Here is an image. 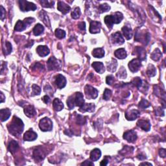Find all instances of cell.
Segmentation results:
<instances>
[{
  "instance_id": "6125c7cd",
  "label": "cell",
  "mask_w": 166,
  "mask_h": 166,
  "mask_svg": "<svg viewBox=\"0 0 166 166\" xmlns=\"http://www.w3.org/2000/svg\"><path fill=\"white\" fill-rule=\"evenodd\" d=\"M141 165H152V164H151V163H147V162H144V163H141V164H140Z\"/></svg>"
},
{
  "instance_id": "ba28073f",
  "label": "cell",
  "mask_w": 166,
  "mask_h": 166,
  "mask_svg": "<svg viewBox=\"0 0 166 166\" xmlns=\"http://www.w3.org/2000/svg\"><path fill=\"white\" fill-rule=\"evenodd\" d=\"M47 68L49 70H55L58 69L60 66V61L57 60L54 57H50L48 61L47 62Z\"/></svg>"
},
{
  "instance_id": "681fc988",
  "label": "cell",
  "mask_w": 166,
  "mask_h": 166,
  "mask_svg": "<svg viewBox=\"0 0 166 166\" xmlns=\"http://www.w3.org/2000/svg\"><path fill=\"white\" fill-rule=\"evenodd\" d=\"M67 105L68 106V108H69L70 110H72L74 107H75V106H74V104H73V102L72 96H70L69 98L68 99V100H67Z\"/></svg>"
},
{
  "instance_id": "9c48e42d",
  "label": "cell",
  "mask_w": 166,
  "mask_h": 166,
  "mask_svg": "<svg viewBox=\"0 0 166 166\" xmlns=\"http://www.w3.org/2000/svg\"><path fill=\"white\" fill-rule=\"evenodd\" d=\"M141 60L139 58H134L129 63V68L130 72L132 73L137 72L141 66Z\"/></svg>"
},
{
  "instance_id": "7dc6e473",
  "label": "cell",
  "mask_w": 166,
  "mask_h": 166,
  "mask_svg": "<svg viewBox=\"0 0 166 166\" xmlns=\"http://www.w3.org/2000/svg\"><path fill=\"white\" fill-rule=\"evenodd\" d=\"M112 96V91L109 89H105V92H104V95H103V98L105 100H108Z\"/></svg>"
},
{
  "instance_id": "74e56055",
  "label": "cell",
  "mask_w": 166,
  "mask_h": 166,
  "mask_svg": "<svg viewBox=\"0 0 166 166\" xmlns=\"http://www.w3.org/2000/svg\"><path fill=\"white\" fill-rule=\"evenodd\" d=\"M40 4L44 8H51L54 6L55 2L53 1H48V0H42Z\"/></svg>"
},
{
  "instance_id": "db71d44e",
  "label": "cell",
  "mask_w": 166,
  "mask_h": 166,
  "mask_svg": "<svg viewBox=\"0 0 166 166\" xmlns=\"http://www.w3.org/2000/svg\"><path fill=\"white\" fill-rule=\"evenodd\" d=\"M78 27L81 31H86V23L84 22H80L78 24Z\"/></svg>"
},
{
  "instance_id": "4dcf8cb0",
  "label": "cell",
  "mask_w": 166,
  "mask_h": 166,
  "mask_svg": "<svg viewBox=\"0 0 166 166\" xmlns=\"http://www.w3.org/2000/svg\"><path fill=\"white\" fill-rule=\"evenodd\" d=\"M53 108H54L55 110L56 111H60L64 108V105L61 101L59 99H55V100L53 101Z\"/></svg>"
},
{
  "instance_id": "680465c9",
  "label": "cell",
  "mask_w": 166,
  "mask_h": 166,
  "mask_svg": "<svg viewBox=\"0 0 166 166\" xmlns=\"http://www.w3.org/2000/svg\"><path fill=\"white\" fill-rule=\"evenodd\" d=\"M82 165H94V163L91 162V161L90 160H86L84 162H83L82 164H81Z\"/></svg>"
},
{
  "instance_id": "7a4b0ae2",
  "label": "cell",
  "mask_w": 166,
  "mask_h": 166,
  "mask_svg": "<svg viewBox=\"0 0 166 166\" xmlns=\"http://www.w3.org/2000/svg\"><path fill=\"white\" fill-rule=\"evenodd\" d=\"M123 19V15L120 12H116L113 15H108L105 16V22L108 28L111 29L114 24H118Z\"/></svg>"
},
{
  "instance_id": "3957f363",
  "label": "cell",
  "mask_w": 166,
  "mask_h": 166,
  "mask_svg": "<svg viewBox=\"0 0 166 166\" xmlns=\"http://www.w3.org/2000/svg\"><path fill=\"white\" fill-rule=\"evenodd\" d=\"M34 19L32 18H25L23 21L18 20L16 23L14 27V30L18 32H21L24 31L31 23L34 22Z\"/></svg>"
},
{
  "instance_id": "d4e9b609",
  "label": "cell",
  "mask_w": 166,
  "mask_h": 166,
  "mask_svg": "<svg viewBox=\"0 0 166 166\" xmlns=\"http://www.w3.org/2000/svg\"><path fill=\"white\" fill-rule=\"evenodd\" d=\"M91 66L94 68V70L99 73H103L105 70L104 64L101 62H95Z\"/></svg>"
},
{
  "instance_id": "f35d334b",
  "label": "cell",
  "mask_w": 166,
  "mask_h": 166,
  "mask_svg": "<svg viewBox=\"0 0 166 166\" xmlns=\"http://www.w3.org/2000/svg\"><path fill=\"white\" fill-rule=\"evenodd\" d=\"M12 49H13V47H12L11 44L10 42H6L5 46V47H4V49H3V51H4V54L5 55L10 54L12 51Z\"/></svg>"
},
{
  "instance_id": "ac0fdd59",
  "label": "cell",
  "mask_w": 166,
  "mask_h": 166,
  "mask_svg": "<svg viewBox=\"0 0 166 166\" xmlns=\"http://www.w3.org/2000/svg\"><path fill=\"white\" fill-rule=\"evenodd\" d=\"M37 138V134L32 130H29L27 131L23 135V139L25 141H34Z\"/></svg>"
},
{
  "instance_id": "d590c367",
  "label": "cell",
  "mask_w": 166,
  "mask_h": 166,
  "mask_svg": "<svg viewBox=\"0 0 166 166\" xmlns=\"http://www.w3.org/2000/svg\"><path fill=\"white\" fill-rule=\"evenodd\" d=\"M117 66V61L115 59H112L111 62H109V64H107V69L110 72H114L116 70Z\"/></svg>"
},
{
  "instance_id": "11a10c76",
  "label": "cell",
  "mask_w": 166,
  "mask_h": 166,
  "mask_svg": "<svg viewBox=\"0 0 166 166\" xmlns=\"http://www.w3.org/2000/svg\"><path fill=\"white\" fill-rule=\"evenodd\" d=\"M0 8H1V11H0V12H1L0 18H1V20H4V19L5 18V10L2 5L0 6Z\"/></svg>"
},
{
  "instance_id": "91938a15",
  "label": "cell",
  "mask_w": 166,
  "mask_h": 166,
  "mask_svg": "<svg viewBox=\"0 0 166 166\" xmlns=\"http://www.w3.org/2000/svg\"><path fill=\"white\" fill-rule=\"evenodd\" d=\"M108 160L107 159V158H106L103 160L100 163V165H106L108 164Z\"/></svg>"
},
{
  "instance_id": "836d02e7",
  "label": "cell",
  "mask_w": 166,
  "mask_h": 166,
  "mask_svg": "<svg viewBox=\"0 0 166 166\" xmlns=\"http://www.w3.org/2000/svg\"><path fill=\"white\" fill-rule=\"evenodd\" d=\"M92 55L96 58H102L105 56V51L103 48H96L92 51Z\"/></svg>"
},
{
  "instance_id": "5bb4252c",
  "label": "cell",
  "mask_w": 166,
  "mask_h": 166,
  "mask_svg": "<svg viewBox=\"0 0 166 166\" xmlns=\"http://www.w3.org/2000/svg\"><path fill=\"white\" fill-rule=\"evenodd\" d=\"M140 113V112L137 110L135 109H132V110H128L125 113V117L127 120L129 121H133L139 117Z\"/></svg>"
},
{
  "instance_id": "8fae6325",
  "label": "cell",
  "mask_w": 166,
  "mask_h": 166,
  "mask_svg": "<svg viewBox=\"0 0 166 166\" xmlns=\"http://www.w3.org/2000/svg\"><path fill=\"white\" fill-rule=\"evenodd\" d=\"M110 40L112 43L115 44V45H121L124 42L123 37L119 32H116L112 34L110 37Z\"/></svg>"
},
{
  "instance_id": "f1b7e54d",
  "label": "cell",
  "mask_w": 166,
  "mask_h": 166,
  "mask_svg": "<svg viewBox=\"0 0 166 166\" xmlns=\"http://www.w3.org/2000/svg\"><path fill=\"white\" fill-rule=\"evenodd\" d=\"M19 149V145L17 142L14 140H12L8 145V150L12 154H14L16 151Z\"/></svg>"
},
{
  "instance_id": "e575fe53",
  "label": "cell",
  "mask_w": 166,
  "mask_h": 166,
  "mask_svg": "<svg viewBox=\"0 0 166 166\" xmlns=\"http://www.w3.org/2000/svg\"><path fill=\"white\" fill-rule=\"evenodd\" d=\"M44 31V27L42 25L38 23L36 25L34 26L33 29V33L35 36H39L41 34L43 33Z\"/></svg>"
},
{
  "instance_id": "6da1fadb",
  "label": "cell",
  "mask_w": 166,
  "mask_h": 166,
  "mask_svg": "<svg viewBox=\"0 0 166 166\" xmlns=\"http://www.w3.org/2000/svg\"><path fill=\"white\" fill-rule=\"evenodd\" d=\"M7 127L8 131L12 135L14 136H19L23 132L24 124L20 118L14 116L11 122L8 124Z\"/></svg>"
},
{
  "instance_id": "9f6ffc18",
  "label": "cell",
  "mask_w": 166,
  "mask_h": 166,
  "mask_svg": "<svg viewBox=\"0 0 166 166\" xmlns=\"http://www.w3.org/2000/svg\"><path fill=\"white\" fill-rule=\"evenodd\" d=\"M159 155L162 158H165L166 156V151L164 149H161L159 151Z\"/></svg>"
},
{
  "instance_id": "b9f144b4",
  "label": "cell",
  "mask_w": 166,
  "mask_h": 166,
  "mask_svg": "<svg viewBox=\"0 0 166 166\" xmlns=\"http://www.w3.org/2000/svg\"><path fill=\"white\" fill-rule=\"evenodd\" d=\"M81 10H80V8L76 7L72 13V17L75 20L78 19L80 16H81Z\"/></svg>"
},
{
  "instance_id": "6f0895ef",
  "label": "cell",
  "mask_w": 166,
  "mask_h": 166,
  "mask_svg": "<svg viewBox=\"0 0 166 166\" xmlns=\"http://www.w3.org/2000/svg\"><path fill=\"white\" fill-rule=\"evenodd\" d=\"M42 100H43V101L46 104H48L50 101V98H49V97L48 96H45L43 97Z\"/></svg>"
},
{
  "instance_id": "f907efd6",
  "label": "cell",
  "mask_w": 166,
  "mask_h": 166,
  "mask_svg": "<svg viewBox=\"0 0 166 166\" xmlns=\"http://www.w3.org/2000/svg\"><path fill=\"white\" fill-rule=\"evenodd\" d=\"M32 69L33 70H44V66L42 64H41L39 62H37V63H35L33 66H32Z\"/></svg>"
},
{
  "instance_id": "7402d4cb",
  "label": "cell",
  "mask_w": 166,
  "mask_h": 166,
  "mask_svg": "<svg viewBox=\"0 0 166 166\" xmlns=\"http://www.w3.org/2000/svg\"><path fill=\"white\" fill-rule=\"evenodd\" d=\"M37 52L40 57H46L49 54V49L47 46H39L37 48Z\"/></svg>"
},
{
  "instance_id": "f546056e",
  "label": "cell",
  "mask_w": 166,
  "mask_h": 166,
  "mask_svg": "<svg viewBox=\"0 0 166 166\" xmlns=\"http://www.w3.org/2000/svg\"><path fill=\"white\" fill-rule=\"evenodd\" d=\"M114 55L115 57H117L119 59H124L127 56L125 49L123 48L117 49L116 51L114 52Z\"/></svg>"
},
{
  "instance_id": "4fadbf2b",
  "label": "cell",
  "mask_w": 166,
  "mask_h": 166,
  "mask_svg": "<svg viewBox=\"0 0 166 166\" xmlns=\"http://www.w3.org/2000/svg\"><path fill=\"white\" fill-rule=\"evenodd\" d=\"M72 98H73V102L75 106H77L81 107L84 103V97H83L82 94H81V92L76 93L75 96H72Z\"/></svg>"
},
{
  "instance_id": "7bdbcfd3",
  "label": "cell",
  "mask_w": 166,
  "mask_h": 166,
  "mask_svg": "<svg viewBox=\"0 0 166 166\" xmlns=\"http://www.w3.org/2000/svg\"><path fill=\"white\" fill-rule=\"evenodd\" d=\"M151 106V104L148 101L145 100L144 99H142L141 101L139 103V107H140L141 108H147L148 107H149Z\"/></svg>"
},
{
  "instance_id": "f5cc1de1",
  "label": "cell",
  "mask_w": 166,
  "mask_h": 166,
  "mask_svg": "<svg viewBox=\"0 0 166 166\" xmlns=\"http://www.w3.org/2000/svg\"><path fill=\"white\" fill-rule=\"evenodd\" d=\"M155 113L157 115H160V116H164V109L161 107H158L155 110Z\"/></svg>"
},
{
  "instance_id": "8d00e7d4",
  "label": "cell",
  "mask_w": 166,
  "mask_h": 166,
  "mask_svg": "<svg viewBox=\"0 0 166 166\" xmlns=\"http://www.w3.org/2000/svg\"><path fill=\"white\" fill-rule=\"evenodd\" d=\"M156 73V68L153 64H149L147 70V74L149 77H154Z\"/></svg>"
},
{
  "instance_id": "ab89813d",
  "label": "cell",
  "mask_w": 166,
  "mask_h": 166,
  "mask_svg": "<svg viewBox=\"0 0 166 166\" xmlns=\"http://www.w3.org/2000/svg\"><path fill=\"white\" fill-rule=\"evenodd\" d=\"M110 9V7L106 4L100 5L98 7V12L99 13H105V12L108 11Z\"/></svg>"
},
{
  "instance_id": "1f68e13d",
  "label": "cell",
  "mask_w": 166,
  "mask_h": 166,
  "mask_svg": "<svg viewBox=\"0 0 166 166\" xmlns=\"http://www.w3.org/2000/svg\"><path fill=\"white\" fill-rule=\"evenodd\" d=\"M149 12L151 13V15L152 16L153 18L155 21H162V17L158 13V12L156 11L155 8H154L152 6H149Z\"/></svg>"
},
{
  "instance_id": "52a82bcc",
  "label": "cell",
  "mask_w": 166,
  "mask_h": 166,
  "mask_svg": "<svg viewBox=\"0 0 166 166\" xmlns=\"http://www.w3.org/2000/svg\"><path fill=\"white\" fill-rule=\"evenodd\" d=\"M86 96L88 99H96L98 96V91L97 89L91 87L90 85H87L84 88Z\"/></svg>"
},
{
  "instance_id": "d6986e66",
  "label": "cell",
  "mask_w": 166,
  "mask_h": 166,
  "mask_svg": "<svg viewBox=\"0 0 166 166\" xmlns=\"http://www.w3.org/2000/svg\"><path fill=\"white\" fill-rule=\"evenodd\" d=\"M137 126L147 132L151 129V123L148 120H140L137 122Z\"/></svg>"
},
{
  "instance_id": "94428289",
  "label": "cell",
  "mask_w": 166,
  "mask_h": 166,
  "mask_svg": "<svg viewBox=\"0 0 166 166\" xmlns=\"http://www.w3.org/2000/svg\"><path fill=\"white\" fill-rule=\"evenodd\" d=\"M1 103H4V101H5V97H4V94H3V92H1Z\"/></svg>"
},
{
  "instance_id": "277c9868",
  "label": "cell",
  "mask_w": 166,
  "mask_h": 166,
  "mask_svg": "<svg viewBox=\"0 0 166 166\" xmlns=\"http://www.w3.org/2000/svg\"><path fill=\"white\" fill-rule=\"evenodd\" d=\"M19 5L20 10L23 12H28V11H34L37 8V7L33 3L29 2L25 0H20Z\"/></svg>"
},
{
  "instance_id": "ee69618b",
  "label": "cell",
  "mask_w": 166,
  "mask_h": 166,
  "mask_svg": "<svg viewBox=\"0 0 166 166\" xmlns=\"http://www.w3.org/2000/svg\"><path fill=\"white\" fill-rule=\"evenodd\" d=\"M117 76L120 79H125L127 77V72L123 67H121L119 72L117 73Z\"/></svg>"
},
{
  "instance_id": "83f0119b",
  "label": "cell",
  "mask_w": 166,
  "mask_h": 166,
  "mask_svg": "<svg viewBox=\"0 0 166 166\" xmlns=\"http://www.w3.org/2000/svg\"><path fill=\"white\" fill-rule=\"evenodd\" d=\"M39 18H40V20L44 22V24H45L46 26L47 27H50V21L48 16H47V14L45 11H42L39 13Z\"/></svg>"
},
{
  "instance_id": "e0dca14e",
  "label": "cell",
  "mask_w": 166,
  "mask_h": 166,
  "mask_svg": "<svg viewBox=\"0 0 166 166\" xmlns=\"http://www.w3.org/2000/svg\"><path fill=\"white\" fill-rule=\"evenodd\" d=\"M135 54L138 56V58L141 60H145L146 59V51L143 47L137 46L134 49Z\"/></svg>"
},
{
  "instance_id": "5b68a950",
  "label": "cell",
  "mask_w": 166,
  "mask_h": 166,
  "mask_svg": "<svg viewBox=\"0 0 166 166\" xmlns=\"http://www.w3.org/2000/svg\"><path fill=\"white\" fill-rule=\"evenodd\" d=\"M151 38V35L148 32H142L140 31V32H139L138 31L136 32V36H135V40L140 42L144 44L145 45H147L148 43L149 42Z\"/></svg>"
},
{
  "instance_id": "816d5d0a",
  "label": "cell",
  "mask_w": 166,
  "mask_h": 166,
  "mask_svg": "<svg viewBox=\"0 0 166 166\" xmlns=\"http://www.w3.org/2000/svg\"><path fill=\"white\" fill-rule=\"evenodd\" d=\"M106 83L108 85H112V83H114V82L115 81L114 77L112 75H109L106 77Z\"/></svg>"
},
{
  "instance_id": "603a6c76",
  "label": "cell",
  "mask_w": 166,
  "mask_h": 166,
  "mask_svg": "<svg viewBox=\"0 0 166 166\" xmlns=\"http://www.w3.org/2000/svg\"><path fill=\"white\" fill-rule=\"evenodd\" d=\"M24 112L27 116L29 117H33L37 114V112L35 110L33 106L27 105L24 108Z\"/></svg>"
},
{
  "instance_id": "2e32d148",
  "label": "cell",
  "mask_w": 166,
  "mask_h": 166,
  "mask_svg": "<svg viewBox=\"0 0 166 166\" xmlns=\"http://www.w3.org/2000/svg\"><path fill=\"white\" fill-rule=\"evenodd\" d=\"M101 27V23L96 21H91L90 25V32L92 34L99 33Z\"/></svg>"
},
{
  "instance_id": "9a60e30c",
  "label": "cell",
  "mask_w": 166,
  "mask_h": 166,
  "mask_svg": "<svg viewBox=\"0 0 166 166\" xmlns=\"http://www.w3.org/2000/svg\"><path fill=\"white\" fill-rule=\"evenodd\" d=\"M55 84L57 86V87L59 89H62L66 87V79L64 77L59 74L57 76H56L55 78Z\"/></svg>"
},
{
  "instance_id": "bcb514c9",
  "label": "cell",
  "mask_w": 166,
  "mask_h": 166,
  "mask_svg": "<svg viewBox=\"0 0 166 166\" xmlns=\"http://www.w3.org/2000/svg\"><path fill=\"white\" fill-rule=\"evenodd\" d=\"M32 96H38V95H40L41 92L40 88L37 84L32 85Z\"/></svg>"
},
{
  "instance_id": "7c38bea8",
  "label": "cell",
  "mask_w": 166,
  "mask_h": 166,
  "mask_svg": "<svg viewBox=\"0 0 166 166\" xmlns=\"http://www.w3.org/2000/svg\"><path fill=\"white\" fill-rule=\"evenodd\" d=\"M123 138L130 143H133L137 140V134L134 130H129V131L124 133Z\"/></svg>"
},
{
  "instance_id": "4316f807",
  "label": "cell",
  "mask_w": 166,
  "mask_h": 166,
  "mask_svg": "<svg viewBox=\"0 0 166 166\" xmlns=\"http://www.w3.org/2000/svg\"><path fill=\"white\" fill-rule=\"evenodd\" d=\"M122 32L123 33V35L124 36V37L126 38L127 40H130L131 39L132 37V29L129 27L128 26H124L122 28Z\"/></svg>"
},
{
  "instance_id": "484cf974",
  "label": "cell",
  "mask_w": 166,
  "mask_h": 166,
  "mask_svg": "<svg viewBox=\"0 0 166 166\" xmlns=\"http://www.w3.org/2000/svg\"><path fill=\"white\" fill-rule=\"evenodd\" d=\"M101 152L99 149H94L90 153V159L92 161H97L101 158Z\"/></svg>"
},
{
  "instance_id": "f6af8a7d",
  "label": "cell",
  "mask_w": 166,
  "mask_h": 166,
  "mask_svg": "<svg viewBox=\"0 0 166 166\" xmlns=\"http://www.w3.org/2000/svg\"><path fill=\"white\" fill-rule=\"evenodd\" d=\"M132 84H134L136 87L140 89L141 87L142 84H143V82H142V80L140 77H136L133 79Z\"/></svg>"
},
{
  "instance_id": "44dd1931",
  "label": "cell",
  "mask_w": 166,
  "mask_h": 166,
  "mask_svg": "<svg viewBox=\"0 0 166 166\" xmlns=\"http://www.w3.org/2000/svg\"><path fill=\"white\" fill-rule=\"evenodd\" d=\"M95 105L93 103H84L83 105L80 107L79 111L81 112H92L95 110Z\"/></svg>"
},
{
  "instance_id": "ffe728a7",
  "label": "cell",
  "mask_w": 166,
  "mask_h": 166,
  "mask_svg": "<svg viewBox=\"0 0 166 166\" xmlns=\"http://www.w3.org/2000/svg\"><path fill=\"white\" fill-rule=\"evenodd\" d=\"M58 10L61 12L62 14H66L70 12L71 8L68 5L65 4L64 1H58L57 5Z\"/></svg>"
},
{
  "instance_id": "8992f818",
  "label": "cell",
  "mask_w": 166,
  "mask_h": 166,
  "mask_svg": "<svg viewBox=\"0 0 166 166\" xmlns=\"http://www.w3.org/2000/svg\"><path fill=\"white\" fill-rule=\"evenodd\" d=\"M39 127L44 132L51 131L53 129V123L51 120L47 117H44L40 121Z\"/></svg>"
},
{
  "instance_id": "60d3db41",
  "label": "cell",
  "mask_w": 166,
  "mask_h": 166,
  "mask_svg": "<svg viewBox=\"0 0 166 166\" xmlns=\"http://www.w3.org/2000/svg\"><path fill=\"white\" fill-rule=\"evenodd\" d=\"M55 35L59 39H62L66 37V32L60 29H57L55 31Z\"/></svg>"
},
{
  "instance_id": "30bf717a",
  "label": "cell",
  "mask_w": 166,
  "mask_h": 166,
  "mask_svg": "<svg viewBox=\"0 0 166 166\" xmlns=\"http://www.w3.org/2000/svg\"><path fill=\"white\" fill-rule=\"evenodd\" d=\"M46 155V151H44V149L42 147H38L34 151L33 158H34L35 160L37 161L43 160L44 158H45Z\"/></svg>"
},
{
  "instance_id": "cb8c5ba5",
  "label": "cell",
  "mask_w": 166,
  "mask_h": 166,
  "mask_svg": "<svg viewBox=\"0 0 166 166\" xmlns=\"http://www.w3.org/2000/svg\"><path fill=\"white\" fill-rule=\"evenodd\" d=\"M11 114V112L8 108L1 109L0 110V115H1V121H5L7 120L10 117Z\"/></svg>"
},
{
  "instance_id": "d6a6232c",
  "label": "cell",
  "mask_w": 166,
  "mask_h": 166,
  "mask_svg": "<svg viewBox=\"0 0 166 166\" xmlns=\"http://www.w3.org/2000/svg\"><path fill=\"white\" fill-rule=\"evenodd\" d=\"M162 53L159 49H156L151 55V58L155 61H158L162 57Z\"/></svg>"
},
{
  "instance_id": "c3c4849f",
  "label": "cell",
  "mask_w": 166,
  "mask_h": 166,
  "mask_svg": "<svg viewBox=\"0 0 166 166\" xmlns=\"http://www.w3.org/2000/svg\"><path fill=\"white\" fill-rule=\"evenodd\" d=\"M86 123V120L85 117H83L81 115H78L77 117V123L80 125H82V124H84Z\"/></svg>"
}]
</instances>
